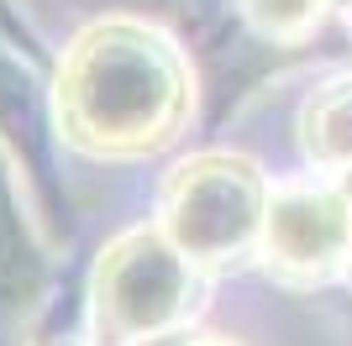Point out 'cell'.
Instances as JSON below:
<instances>
[{
  "instance_id": "1",
  "label": "cell",
  "mask_w": 352,
  "mask_h": 346,
  "mask_svg": "<svg viewBox=\"0 0 352 346\" xmlns=\"http://www.w3.org/2000/svg\"><path fill=\"white\" fill-rule=\"evenodd\" d=\"M58 105L74 142L95 152H142L174 131L184 84H179L174 58L153 37L100 27L69 53Z\"/></svg>"
},
{
  "instance_id": "2",
  "label": "cell",
  "mask_w": 352,
  "mask_h": 346,
  "mask_svg": "<svg viewBox=\"0 0 352 346\" xmlns=\"http://www.w3.org/2000/svg\"><path fill=\"white\" fill-rule=\"evenodd\" d=\"M168 231L184 257L195 262H226L258 236L268 220L263 184L248 163L236 158H195L168 184Z\"/></svg>"
},
{
  "instance_id": "3",
  "label": "cell",
  "mask_w": 352,
  "mask_h": 346,
  "mask_svg": "<svg viewBox=\"0 0 352 346\" xmlns=\"http://www.w3.org/2000/svg\"><path fill=\"white\" fill-rule=\"evenodd\" d=\"M179 257H184L179 246H163L147 231L105 252L100 278H95V325H100V336H111V346L184 315L190 268Z\"/></svg>"
},
{
  "instance_id": "4",
  "label": "cell",
  "mask_w": 352,
  "mask_h": 346,
  "mask_svg": "<svg viewBox=\"0 0 352 346\" xmlns=\"http://www.w3.org/2000/svg\"><path fill=\"white\" fill-rule=\"evenodd\" d=\"M263 252L284 278H326L352 257V205L321 184H294L268 200Z\"/></svg>"
},
{
  "instance_id": "5",
  "label": "cell",
  "mask_w": 352,
  "mask_h": 346,
  "mask_svg": "<svg viewBox=\"0 0 352 346\" xmlns=\"http://www.w3.org/2000/svg\"><path fill=\"white\" fill-rule=\"evenodd\" d=\"M305 147L316 163H352V79L326 84L305 105Z\"/></svg>"
},
{
  "instance_id": "6",
  "label": "cell",
  "mask_w": 352,
  "mask_h": 346,
  "mask_svg": "<svg viewBox=\"0 0 352 346\" xmlns=\"http://www.w3.org/2000/svg\"><path fill=\"white\" fill-rule=\"evenodd\" d=\"M242 5H248L252 27L268 37H305L326 11V0H242Z\"/></svg>"
},
{
  "instance_id": "7",
  "label": "cell",
  "mask_w": 352,
  "mask_h": 346,
  "mask_svg": "<svg viewBox=\"0 0 352 346\" xmlns=\"http://www.w3.org/2000/svg\"><path fill=\"white\" fill-rule=\"evenodd\" d=\"M147 346H226V341H216V336H158Z\"/></svg>"
}]
</instances>
